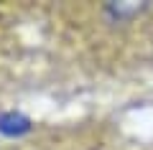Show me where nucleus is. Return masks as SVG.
<instances>
[{
    "label": "nucleus",
    "mask_w": 153,
    "mask_h": 150,
    "mask_svg": "<svg viewBox=\"0 0 153 150\" xmlns=\"http://www.w3.org/2000/svg\"><path fill=\"white\" fill-rule=\"evenodd\" d=\"M31 120L23 112H16V109L0 112V135H5V137H23L31 132Z\"/></svg>",
    "instance_id": "nucleus-1"
},
{
    "label": "nucleus",
    "mask_w": 153,
    "mask_h": 150,
    "mask_svg": "<svg viewBox=\"0 0 153 150\" xmlns=\"http://www.w3.org/2000/svg\"><path fill=\"white\" fill-rule=\"evenodd\" d=\"M143 10H148V3H143V0H138V3L135 0H120V3H107V5H105V13H107L115 23L133 21V18H138Z\"/></svg>",
    "instance_id": "nucleus-2"
}]
</instances>
